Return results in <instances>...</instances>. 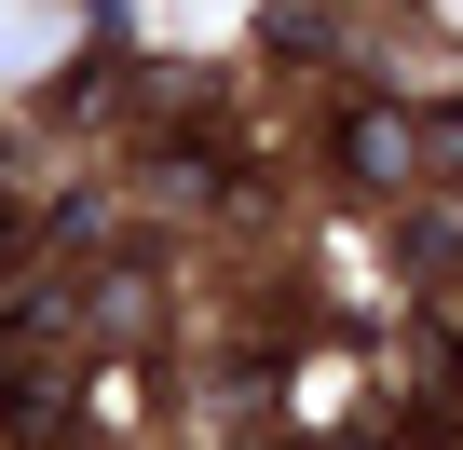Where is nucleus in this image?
<instances>
[{
	"instance_id": "f03ea898",
	"label": "nucleus",
	"mask_w": 463,
	"mask_h": 450,
	"mask_svg": "<svg viewBox=\"0 0 463 450\" xmlns=\"http://www.w3.org/2000/svg\"><path fill=\"white\" fill-rule=\"evenodd\" d=\"M327 150H341V177H354V191H395V177L422 164V123H409V110H341V137H327Z\"/></svg>"
},
{
	"instance_id": "20e7f679",
	"label": "nucleus",
	"mask_w": 463,
	"mask_h": 450,
	"mask_svg": "<svg viewBox=\"0 0 463 450\" xmlns=\"http://www.w3.org/2000/svg\"><path fill=\"white\" fill-rule=\"evenodd\" d=\"M436 123H449V150H463V110H436Z\"/></svg>"
},
{
	"instance_id": "f257e3e1",
	"label": "nucleus",
	"mask_w": 463,
	"mask_h": 450,
	"mask_svg": "<svg viewBox=\"0 0 463 450\" xmlns=\"http://www.w3.org/2000/svg\"><path fill=\"white\" fill-rule=\"evenodd\" d=\"M55 328H14V355H0V423H14V450H55L69 436V382H55Z\"/></svg>"
},
{
	"instance_id": "7ed1b4c3",
	"label": "nucleus",
	"mask_w": 463,
	"mask_h": 450,
	"mask_svg": "<svg viewBox=\"0 0 463 450\" xmlns=\"http://www.w3.org/2000/svg\"><path fill=\"white\" fill-rule=\"evenodd\" d=\"M14 246H28V233H14V218H0V273H14Z\"/></svg>"
}]
</instances>
